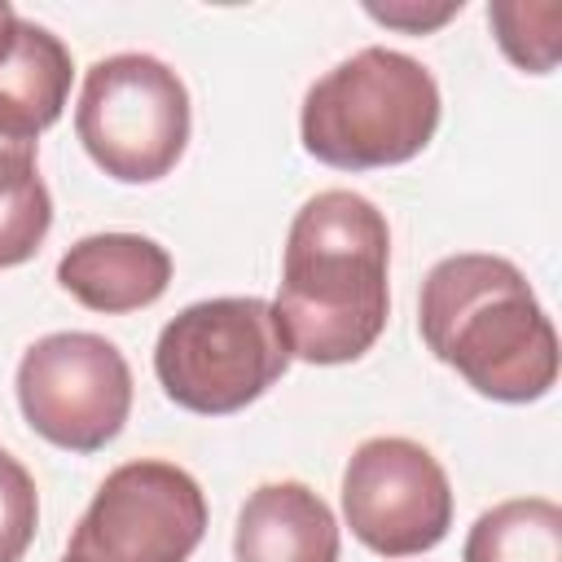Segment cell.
<instances>
[{
  "mask_svg": "<svg viewBox=\"0 0 562 562\" xmlns=\"http://www.w3.org/2000/svg\"><path fill=\"white\" fill-rule=\"evenodd\" d=\"M369 9V18H378V22H386V26H404V31H430V26H439V22H448L452 13H461V0H443V4H435V9H417V4H408V0H400V4H364Z\"/></svg>",
  "mask_w": 562,
  "mask_h": 562,
  "instance_id": "2e32d148",
  "label": "cell"
},
{
  "mask_svg": "<svg viewBox=\"0 0 562 562\" xmlns=\"http://www.w3.org/2000/svg\"><path fill=\"white\" fill-rule=\"evenodd\" d=\"M290 360L272 303L255 294L189 303L162 325L154 347V373L167 400L202 417L255 404Z\"/></svg>",
  "mask_w": 562,
  "mask_h": 562,
  "instance_id": "277c9868",
  "label": "cell"
},
{
  "mask_svg": "<svg viewBox=\"0 0 562 562\" xmlns=\"http://www.w3.org/2000/svg\"><path fill=\"white\" fill-rule=\"evenodd\" d=\"M35 522H40L35 479L18 457L0 448V562H22V553L35 540Z\"/></svg>",
  "mask_w": 562,
  "mask_h": 562,
  "instance_id": "9a60e30c",
  "label": "cell"
},
{
  "mask_svg": "<svg viewBox=\"0 0 562 562\" xmlns=\"http://www.w3.org/2000/svg\"><path fill=\"white\" fill-rule=\"evenodd\" d=\"M53 228V198L35 171V136L0 119V268L26 263Z\"/></svg>",
  "mask_w": 562,
  "mask_h": 562,
  "instance_id": "7c38bea8",
  "label": "cell"
},
{
  "mask_svg": "<svg viewBox=\"0 0 562 562\" xmlns=\"http://www.w3.org/2000/svg\"><path fill=\"white\" fill-rule=\"evenodd\" d=\"M342 518L382 558L435 549L452 527V487L430 448L404 435L364 439L342 470Z\"/></svg>",
  "mask_w": 562,
  "mask_h": 562,
  "instance_id": "ba28073f",
  "label": "cell"
},
{
  "mask_svg": "<svg viewBox=\"0 0 562 562\" xmlns=\"http://www.w3.org/2000/svg\"><path fill=\"white\" fill-rule=\"evenodd\" d=\"M206 536V496L171 461L140 457L105 474L61 562H189Z\"/></svg>",
  "mask_w": 562,
  "mask_h": 562,
  "instance_id": "8992f818",
  "label": "cell"
},
{
  "mask_svg": "<svg viewBox=\"0 0 562 562\" xmlns=\"http://www.w3.org/2000/svg\"><path fill=\"white\" fill-rule=\"evenodd\" d=\"M422 342L479 395L531 404L558 382V334L518 263L501 255H448L422 281Z\"/></svg>",
  "mask_w": 562,
  "mask_h": 562,
  "instance_id": "7a4b0ae2",
  "label": "cell"
},
{
  "mask_svg": "<svg viewBox=\"0 0 562 562\" xmlns=\"http://www.w3.org/2000/svg\"><path fill=\"white\" fill-rule=\"evenodd\" d=\"M57 281L83 307L123 316L162 299L171 285V255L140 233H92L57 259Z\"/></svg>",
  "mask_w": 562,
  "mask_h": 562,
  "instance_id": "9c48e42d",
  "label": "cell"
},
{
  "mask_svg": "<svg viewBox=\"0 0 562 562\" xmlns=\"http://www.w3.org/2000/svg\"><path fill=\"white\" fill-rule=\"evenodd\" d=\"M465 562H562V509L544 496L492 505L465 536Z\"/></svg>",
  "mask_w": 562,
  "mask_h": 562,
  "instance_id": "4fadbf2b",
  "label": "cell"
},
{
  "mask_svg": "<svg viewBox=\"0 0 562 562\" xmlns=\"http://www.w3.org/2000/svg\"><path fill=\"white\" fill-rule=\"evenodd\" d=\"M13 22H18V9H13L9 0H0V35H4V31L13 26Z\"/></svg>",
  "mask_w": 562,
  "mask_h": 562,
  "instance_id": "e0dca14e",
  "label": "cell"
},
{
  "mask_svg": "<svg viewBox=\"0 0 562 562\" xmlns=\"http://www.w3.org/2000/svg\"><path fill=\"white\" fill-rule=\"evenodd\" d=\"M492 26H496V44L505 48V57L531 75H544L553 70V57H558V18L562 9L558 4H522V0H509V4H492L487 9Z\"/></svg>",
  "mask_w": 562,
  "mask_h": 562,
  "instance_id": "5bb4252c",
  "label": "cell"
},
{
  "mask_svg": "<svg viewBox=\"0 0 562 562\" xmlns=\"http://www.w3.org/2000/svg\"><path fill=\"white\" fill-rule=\"evenodd\" d=\"M70 75V48L48 26L18 18L0 35V119L26 136H40L61 119Z\"/></svg>",
  "mask_w": 562,
  "mask_h": 562,
  "instance_id": "8fae6325",
  "label": "cell"
},
{
  "mask_svg": "<svg viewBox=\"0 0 562 562\" xmlns=\"http://www.w3.org/2000/svg\"><path fill=\"white\" fill-rule=\"evenodd\" d=\"M435 75L395 48H360L325 70L299 114L303 149L338 171H373L417 158L439 127Z\"/></svg>",
  "mask_w": 562,
  "mask_h": 562,
  "instance_id": "3957f363",
  "label": "cell"
},
{
  "mask_svg": "<svg viewBox=\"0 0 562 562\" xmlns=\"http://www.w3.org/2000/svg\"><path fill=\"white\" fill-rule=\"evenodd\" d=\"M75 132L105 176L154 184L189 145V92L180 75L149 53L101 57L83 75Z\"/></svg>",
  "mask_w": 562,
  "mask_h": 562,
  "instance_id": "5b68a950",
  "label": "cell"
},
{
  "mask_svg": "<svg viewBox=\"0 0 562 562\" xmlns=\"http://www.w3.org/2000/svg\"><path fill=\"white\" fill-rule=\"evenodd\" d=\"M386 263L391 228L364 193L321 189L307 198L290 224L272 303L290 356L307 364L360 360L386 329Z\"/></svg>",
  "mask_w": 562,
  "mask_h": 562,
  "instance_id": "6da1fadb",
  "label": "cell"
},
{
  "mask_svg": "<svg viewBox=\"0 0 562 562\" xmlns=\"http://www.w3.org/2000/svg\"><path fill=\"white\" fill-rule=\"evenodd\" d=\"M18 404L26 426L48 443L66 452H97L132 413V369L101 334H44L18 360Z\"/></svg>",
  "mask_w": 562,
  "mask_h": 562,
  "instance_id": "52a82bcc",
  "label": "cell"
},
{
  "mask_svg": "<svg viewBox=\"0 0 562 562\" xmlns=\"http://www.w3.org/2000/svg\"><path fill=\"white\" fill-rule=\"evenodd\" d=\"M233 553L237 562H338L334 509L307 483H263L237 514Z\"/></svg>",
  "mask_w": 562,
  "mask_h": 562,
  "instance_id": "30bf717a",
  "label": "cell"
}]
</instances>
